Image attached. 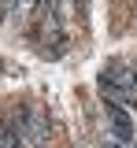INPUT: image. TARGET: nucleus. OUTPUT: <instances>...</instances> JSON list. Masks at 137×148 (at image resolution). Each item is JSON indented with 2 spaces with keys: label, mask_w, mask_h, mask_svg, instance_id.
<instances>
[{
  "label": "nucleus",
  "mask_w": 137,
  "mask_h": 148,
  "mask_svg": "<svg viewBox=\"0 0 137 148\" xmlns=\"http://www.w3.org/2000/svg\"><path fill=\"white\" fill-rule=\"evenodd\" d=\"M41 148H45V145H41Z\"/></svg>",
  "instance_id": "2"
},
{
  "label": "nucleus",
  "mask_w": 137,
  "mask_h": 148,
  "mask_svg": "<svg viewBox=\"0 0 137 148\" xmlns=\"http://www.w3.org/2000/svg\"><path fill=\"white\" fill-rule=\"evenodd\" d=\"M134 148H137V141H134Z\"/></svg>",
  "instance_id": "1"
}]
</instances>
